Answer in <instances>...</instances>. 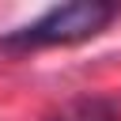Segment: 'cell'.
<instances>
[{"label":"cell","mask_w":121,"mask_h":121,"mask_svg":"<svg viewBox=\"0 0 121 121\" xmlns=\"http://www.w3.org/2000/svg\"><path fill=\"white\" fill-rule=\"evenodd\" d=\"M113 19V8L110 4H91V0H79V4H60V8H49L42 19H34L30 26L8 34L0 45L4 49H38V45H72V42H83V38H95L106 23Z\"/></svg>","instance_id":"cell-1"},{"label":"cell","mask_w":121,"mask_h":121,"mask_svg":"<svg viewBox=\"0 0 121 121\" xmlns=\"http://www.w3.org/2000/svg\"><path fill=\"white\" fill-rule=\"evenodd\" d=\"M53 121H117L113 110L98 98H79V102H68Z\"/></svg>","instance_id":"cell-2"}]
</instances>
